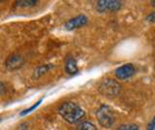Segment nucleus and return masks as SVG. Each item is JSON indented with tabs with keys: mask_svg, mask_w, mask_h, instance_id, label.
I'll return each instance as SVG.
<instances>
[{
	"mask_svg": "<svg viewBox=\"0 0 155 130\" xmlns=\"http://www.w3.org/2000/svg\"><path fill=\"white\" fill-rule=\"evenodd\" d=\"M76 130H98V129L90 122H82L78 125Z\"/></svg>",
	"mask_w": 155,
	"mask_h": 130,
	"instance_id": "obj_10",
	"label": "nucleus"
},
{
	"mask_svg": "<svg viewBox=\"0 0 155 130\" xmlns=\"http://www.w3.org/2000/svg\"><path fill=\"white\" fill-rule=\"evenodd\" d=\"M100 93L107 98L117 96L121 91V85L114 79H106L99 86Z\"/></svg>",
	"mask_w": 155,
	"mask_h": 130,
	"instance_id": "obj_3",
	"label": "nucleus"
},
{
	"mask_svg": "<svg viewBox=\"0 0 155 130\" xmlns=\"http://www.w3.org/2000/svg\"><path fill=\"white\" fill-rule=\"evenodd\" d=\"M42 102V99H40V100H38L37 102L35 103V104H33L30 108H27V109H25L24 111H22V112L21 113V116H24V115H26V114H28V113H30V112H32V111L34 110V109H36L39 105H40V103Z\"/></svg>",
	"mask_w": 155,
	"mask_h": 130,
	"instance_id": "obj_13",
	"label": "nucleus"
},
{
	"mask_svg": "<svg viewBox=\"0 0 155 130\" xmlns=\"http://www.w3.org/2000/svg\"><path fill=\"white\" fill-rule=\"evenodd\" d=\"M145 19H147V21L149 23H155V11L150 13L148 16L145 17Z\"/></svg>",
	"mask_w": 155,
	"mask_h": 130,
	"instance_id": "obj_14",
	"label": "nucleus"
},
{
	"mask_svg": "<svg viewBox=\"0 0 155 130\" xmlns=\"http://www.w3.org/2000/svg\"><path fill=\"white\" fill-rule=\"evenodd\" d=\"M58 113H59L62 116V118L69 123L79 122L85 116L84 111L78 104L71 102V101L62 103L59 109H58Z\"/></svg>",
	"mask_w": 155,
	"mask_h": 130,
	"instance_id": "obj_1",
	"label": "nucleus"
},
{
	"mask_svg": "<svg viewBox=\"0 0 155 130\" xmlns=\"http://www.w3.org/2000/svg\"><path fill=\"white\" fill-rule=\"evenodd\" d=\"M147 130H155V116L148 122L147 126Z\"/></svg>",
	"mask_w": 155,
	"mask_h": 130,
	"instance_id": "obj_15",
	"label": "nucleus"
},
{
	"mask_svg": "<svg viewBox=\"0 0 155 130\" xmlns=\"http://www.w3.org/2000/svg\"><path fill=\"white\" fill-rule=\"evenodd\" d=\"M24 64L23 58L18 54H13L7 58L5 62V66L9 70H16L21 69Z\"/></svg>",
	"mask_w": 155,
	"mask_h": 130,
	"instance_id": "obj_6",
	"label": "nucleus"
},
{
	"mask_svg": "<svg viewBox=\"0 0 155 130\" xmlns=\"http://www.w3.org/2000/svg\"><path fill=\"white\" fill-rule=\"evenodd\" d=\"M117 130H140V127L135 123H127V124H122L118 127Z\"/></svg>",
	"mask_w": 155,
	"mask_h": 130,
	"instance_id": "obj_11",
	"label": "nucleus"
},
{
	"mask_svg": "<svg viewBox=\"0 0 155 130\" xmlns=\"http://www.w3.org/2000/svg\"><path fill=\"white\" fill-rule=\"evenodd\" d=\"M51 67H52V66L51 64L39 67L38 69L35 70V72H34V77H35V78H39V77H41L43 74H45L46 72H48L51 69Z\"/></svg>",
	"mask_w": 155,
	"mask_h": 130,
	"instance_id": "obj_9",
	"label": "nucleus"
},
{
	"mask_svg": "<svg viewBox=\"0 0 155 130\" xmlns=\"http://www.w3.org/2000/svg\"><path fill=\"white\" fill-rule=\"evenodd\" d=\"M151 5L152 6H155V1H151Z\"/></svg>",
	"mask_w": 155,
	"mask_h": 130,
	"instance_id": "obj_16",
	"label": "nucleus"
},
{
	"mask_svg": "<svg viewBox=\"0 0 155 130\" xmlns=\"http://www.w3.org/2000/svg\"><path fill=\"white\" fill-rule=\"evenodd\" d=\"M65 70L67 73H69L71 75L78 73L79 69H78L77 62L73 57H68L65 62Z\"/></svg>",
	"mask_w": 155,
	"mask_h": 130,
	"instance_id": "obj_8",
	"label": "nucleus"
},
{
	"mask_svg": "<svg viewBox=\"0 0 155 130\" xmlns=\"http://www.w3.org/2000/svg\"><path fill=\"white\" fill-rule=\"evenodd\" d=\"M0 122H1V119H0Z\"/></svg>",
	"mask_w": 155,
	"mask_h": 130,
	"instance_id": "obj_17",
	"label": "nucleus"
},
{
	"mask_svg": "<svg viewBox=\"0 0 155 130\" xmlns=\"http://www.w3.org/2000/svg\"><path fill=\"white\" fill-rule=\"evenodd\" d=\"M37 1L35 0H21V1H17V5L21 7H30L36 5Z\"/></svg>",
	"mask_w": 155,
	"mask_h": 130,
	"instance_id": "obj_12",
	"label": "nucleus"
},
{
	"mask_svg": "<svg viewBox=\"0 0 155 130\" xmlns=\"http://www.w3.org/2000/svg\"><path fill=\"white\" fill-rule=\"evenodd\" d=\"M136 72L135 66L133 64H125L115 70V76L117 79L126 80L132 77Z\"/></svg>",
	"mask_w": 155,
	"mask_h": 130,
	"instance_id": "obj_5",
	"label": "nucleus"
},
{
	"mask_svg": "<svg viewBox=\"0 0 155 130\" xmlns=\"http://www.w3.org/2000/svg\"><path fill=\"white\" fill-rule=\"evenodd\" d=\"M96 118L99 124L104 128H110L114 123V110L108 105H101L96 111Z\"/></svg>",
	"mask_w": 155,
	"mask_h": 130,
	"instance_id": "obj_2",
	"label": "nucleus"
},
{
	"mask_svg": "<svg viewBox=\"0 0 155 130\" xmlns=\"http://www.w3.org/2000/svg\"><path fill=\"white\" fill-rule=\"evenodd\" d=\"M87 21H88L87 17L84 16V14H81V16L73 17L70 19V20H68L65 23V28L67 29V30H74V29L81 28L82 26H84L87 23Z\"/></svg>",
	"mask_w": 155,
	"mask_h": 130,
	"instance_id": "obj_7",
	"label": "nucleus"
},
{
	"mask_svg": "<svg viewBox=\"0 0 155 130\" xmlns=\"http://www.w3.org/2000/svg\"><path fill=\"white\" fill-rule=\"evenodd\" d=\"M122 7V2L118 0H100L96 4V9L99 13L117 12Z\"/></svg>",
	"mask_w": 155,
	"mask_h": 130,
	"instance_id": "obj_4",
	"label": "nucleus"
}]
</instances>
